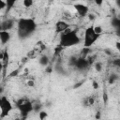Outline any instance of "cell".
Returning a JSON list of instances; mask_svg holds the SVG:
<instances>
[{
    "instance_id": "19",
    "label": "cell",
    "mask_w": 120,
    "mask_h": 120,
    "mask_svg": "<svg viewBox=\"0 0 120 120\" xmlns=\"http://www.w3.org/2000/svg\"><path fill=\"white\" fill-rule=\"evenodd\" d=\"M94 30H95V32H96L97 34H98V35H101V33H102V31H103V29H102V27H101L100 25H94Z\"/></svg>"
},
{
    "instance_id": "4",
    "label": "cell",
    "mask_w": 120,
    "mask_h": 120,
    "mask_svg": "<svg viewBox=\"0 0 120 120\" xmlns=\"http://www.w3.org/2000/svg\"><path fill=\"white\" fill-rule=\"evenodd\" d=\"M100 35L97 34L94 30V25L85 28L83 34V48H91L99 38Z\"/></svg>"
},
{
    "instance_id": "17",
    "label": "cell",
    "mask_w": 120,
    "mask_h": 120,
    "mask_svg": "<svg viewBox=\"0 0 120 120\" xmlns=\"http://www.w3.org/2000/svg\"><path fill=\"white\" fill-rule=\"evenodd\" d=\"M48 117V112L44 110H41L38 112V118L39 120H46Z\"/></svg>"
},
{
    "instance_id": "6",
    "label": "cell",
    "mask_w": 120,
    "mask_h": 120,
    "mask_svg": "<svg viewBox=\"0 0 120 120\" xmlns=\"http://www.w3.org/2000/svg\"><path fill=\"white\" fill-rule=\"evenodd\" d=\"M91 64L89 63L87 57H79L76 59V62L73 66V68H75V69H77L78 71H81V72H84V71H87L90 68Z\"/></svg>"
},
{
    "instance_id": "32",
    "label": "cell",
    "mask_w": 120,
    "mask_h": 120,
    "mask_svg": "<svg viewBox=\"0 0 120 120\" xmlns=\"http://www.w3.org/2000/svg\"><path fill=\"white\" fill-rule=\"evenodd\" d=\"M0 18H1V16H0Z\"/></svg>"
},
{
    "instance_id": "28",
    "label": "cell",
    "mask_w": 120,
    "mask_h": 120,
    "mask_svg": "<svg viewBox=\"0 0 120 120\" xmlns=\"http://www.w3.org/2000/svg\"><path fill=\"white\" fill-rule=\"evenodd\" d=\"M116 48H117V50H118V51L120 50V42H119V41H117V42H116Z\"/></svg>"
},
{
    "instance_id": "12",
    "label": "cell",
    "mask_w": 120,
    "mask_h": 120,
    "mask_svg": "<svg viewBox=\"0 0 120 120\" xmlns=\"http://www.w3.org/2000/svg\"><path fill=\"white\" fill-rule=\"evenodd\" d=\"M49 63H50V58H49V56L46 55V54H42V55L38 58V64H39L41 67L46 68V67H48Z\"/></svg>"
},
{
    "instance_id": "25",
    "label": "cell",
    "mask_w": 120,
    "mask_h": 120,
    "mask_svg": "<svg viewBox=\"0 0 120 120\" xmlns=\"http://www.w3.org/2000/svg\"><path fill=\"white\" fill-rule=\"evenodd\" d=\"M95 117H96V119H97V120H99V119H100V117H101V114H100V112H98L96 113V115H95Z\"/></svg>"
},
{
    "instance_id": "22",
    "label": "cell",
    "mask_w": 120,
    "mask_h": 120,
    "mask_svg": "<svg viewBox=\"0 0 120 120\" xmlns=\"http://www.w3.org/2000/svg\"><path fill=\"white\" fill-rule=\"evenodd\" d=\"M102 97H103V101H104V103L106 104L107 101H108V94H107L106 92H104L103 95H102Z\"/></svg>"
},
{
    "instance_id": "13",
    "label": "cell",
    "mask_w": 120,
    "mask_h": 120,
    "mask_svg": "<svg viewBox=\"0 0 120 120\" xmlns=\"http://www.w3.org/2000/svg\"><path fill=\"white\" fill-rule=\"evenodd\" d=\"M111 23H112V27H114L115 29L119 30V28H120V19H119L118 17L114 16V17L112 19Z\"/></svg>"
},
{
    "instance_id": "5",
    "label": "cell",
    "mask_w": 120,
    "mask_h": 120,
    "mask_svg": "<svg viewBox=\"0 0 120 120\" xmlns=\"http://www.w3.org/2000/svg\"><path fill=\"white\" fill-rule=\"evenodd\" d=\"M13 110L12 102L6 96L0 97V119L7 117Z\"/></svg>"
},
{
    "instance_id": "2",
    "label": "cell",
    "mask_w": 120,
    "mask_h": 120,
    "mask_svg": "<svg viewBox=\"0 0 120 120\" xmlns=\"http://www.w3.org/2000/svg\"><path fill=\"white\" fill-rule=\"evenodd\" d=\"M81 43V38L76 30L68 29L60 35L59 38V47L60 48H69L76 46Z\"/></svg>"
},
{
    "instance_id": "27",
    "label": "cell",
    "mask_w": 120,
    "mask_h": 120,
    "mask_svg": "<svg viewBox=\"0 0 120 120\" xmlns=\"http://www.w3.org/2000/svg\"><path fill=\"white\" fill-rule=\"evenodd\" d=\"M45 69H46V72L50 73V72H52V68H51V67H46V68H45Z\"/></svg>"
},
{
    "instance_id": "14",
    "label": "cell",
    "mask_w": 120,
    "mask_h": 120,
    "mask_svg": "<svg viewBox=\"0 0 120 120\" xmlns=\"http://www.w3.org/2000/svg\"><path fill=\"white\" fill-rule=\"evenodd\" d=\"M118 80H119V76H118L117 74H115V73H112V74H111V75L109 76V78H108V82H109L110 84H112V83H115Z\"/></svg>"
},
{
    "instance_id": "20",
    "label": "cell",
    "mask_w": 120,
    "mask_h": 120,
    "mask_svg": "<svg viewBox=\"0 0 120 120\" xmlns=\"http://www.w3.org/2000/svg\"><path fill=\"white\" fill-rule=\"evenodd\" d=\"M112 65L115 66L116 68H119V67H120V59H119V58L114 59V60L112 61Z\"/></svg>"
},
{
    "instance_id": "21",
    "label": "cell",
    "mask_w": 120,
    "mask_h": 120,
    "mask_svg": "<svg viewBox=\"0 0 120 120\" xmlns=\"http://www.w3.org/2000/svg\"><path fill=\"white\" fill-rule=\"evenodd\" d=\"M26 84L29 87H34L35 86V82H34V80H28L27 82H26Z\"/></svg>"
},
{
    "instance_id": "16",
    "label": "cell",
    "mask_w": 120,
    "mask_h": 120,
    "mask_svg": "<svg viewBox=\"0 0 120 120\" xmlns=\"http://www.w3.org/2000/svg\"><path fill=\"white\" fill-rule=\"evenodd\" d=\"M94 68L97 72H101L102 71V68H103V66H102V63L99 62V61H97L95 62L94 64Z\"/></svg>"
},
{
    "instance_id": "15",
    "label": "cell",
    "mask_w": 120,
    "mask_h": 120,
    "mask_svg": "<svg viewBox=\"0 0 120 120\" xmlns=\"http://www.w3.org/2000/svg\"><path fill=\"white\" fill-rule=\"evenodd\" d=\"M16 4V1L15 0H8V1H6V8H7V12L8 11H9L12 8H13V6Z\"/></svg>"
},
{
    "instance_id": "29",
    "label": "cell",
    "mask_w": 120,
    "mask_h": 120,
    "mask_svg": "<svg viewBox=\"0 0 120 120\" xmlns=\"http://www.w3.org/2000/svg\"><path fill=\"white\" fill-rule=\"evenodd\" d=\"M2 69H3V63H2V61L0 60V73H1Z\"/></svg>"
},
{
    "instance_id": "24",
    "label": "cell",
    "mask_w": 120,
    "mask_h": 120,
    "mask_svg": "<svg viewBox=\"0 0 120 120\" xmlns=\"http://www.w3.org/2000/svg\"><path fill=\"white\" fill-rule=\"evenodd\" d=\"M92 85H93V88H94V89H98V88L99 87L98 83L96 81H93V82H92Z\"/></svg>"
},
{
    "instance_id": "26",
    "label": "cell",
    "mask_w": 120,
    "mask_h": 120,
    "mask_svg": "<svg viewBox=\"0 0 120 120\" xmlns=\"http://www.w3.org/2000/svg\"><path fill=\"white\" fill-rule=\"evenodd\" d=\"M88 18H89L90 21H94V20H95V16H94V14H88Z\"/></svg>"
},
{
    "instance_id": "9",
    "label": "cell",
    "mask_w": 120,
    "mask_h": 120,
    "mask_svg": "<svg viewBox=\"0 0 120 120\" xmlns=\"http://www.w3.org/2000/svg\"><path fill=\"white\" fill-rule=\"evenodd\" d=\"M14 23H15V21L13 19H7V20L3 21L0 23V25L2 27V31H8V30H10L14 26Z\"/></svg>"
},
{
    "instance_id": "23",
    "label": "cell",
    "mask_w": 120,
    "mask_h": 120,
    "mask_svg": "<svg viewBox=\"0 0 120 120\" xmlns=\"http://www.w3.org/2000/svg\"><path fill=\"white\" fill-rule=\"evenodd\" d=\"M6 8V1H3V0H0V10L5 8Z\"/></svg>"
},
{
    "instance_id": "31",
    "label": "cell",
    "mask_w": 120,
    "mask_h": 120,
    "mask_svg": "<svg viewBox=\"0 0 120 120\" xmlns=\"http://www.w3.org/2000/svg\"><path fill=\"white\" fill-rule=\"evenodd\" d=\"M0 31H2V27H1V25H0Z\"/></svg>"
},
{
    "instance_id": "10",
    "label": "cell",
    "mask_w": 120,
    "mask_h": 120,
    "mask_svg": "<svg viewBox=\"0 0 120 120\" xmlns=\"http://www.w3.org/2000/svg\"><path fill=\"white\" fill-rule=\"evenodd\" d=\"M11 38V35L9 31H0V42L1 44L5 45L9 42Z\"/></svg>"
},
{
    "instance_id": "18",
    "label": "cell",
    "mask_w": 120,
    "mask_h": 120,
    "mask_svg": "<svg viewBox=\"0 0 120 120\" xmlns=\"http://www.w3.org/2000/svg\"><path fill=\"white\" fill-rule=\"evenodd\" d=\"M22 4L24 8H31L34 5V1L33 0H23L22 2Z\"/></svg>"
},
{
    "instance_id": "30",
    "label": "cell",
    "mask_w": 120,
    "mask_h": 120,
    "mask_svg": "<svg viewBox=\"0 0 120 120\" xmlns=\"http://www.w3.org/2000/svg\"><path fill=\"white\" fill-rule=\"evenodd\" d=\"M102 3H103L102 1H96V4H97V5H101Z\"/></svg>"
},
{
    "instance_id": "11",
    "label": "cell",
    "mask_w": 120,
    "mask_h": 120,
    "mask_svg": "<svg viewBox=\"0 0 120 120\" xmlns=\"http://www.w3.org/2000/svg\"><path fill=\"white\" fill-rule=\"evenodd\" d=\"M95 103V98L92 97V96H89V97H85L82 101V104L83 107H90V106H93Z\"/></svg>"
},
{
    "instance_id": "3",
    "label": "cell",
    "mask_w": 120,
    "mask_h": 120,
    "mask_svg": "<svg viewBox=\"0 0 120 120\" xmlns=\"http://www.w3.org/2000/svg\"><path fill=\"white\" fill-rule=\"evenodd\" d=\"M15 105L22 118H26L32 112H34V103L26 98H21L17 99Z\"/></svg>"
},
{
    "instance_id": "8",
    "label": "cell",
    "mask_w": 120,
    "mask_h": 120,
    "mask_svg": "<svg viewBox=\"0 0 120 120\" xmlns=\"http://www.w3.org/2000/svg\"><path fill=\"white\" fill-rule=\"evenodd\" d=\"M54 27H55V32H56V33L62 34V33H64L65 31H67L68 29H69V24H68L66 21L60 20V21H57V22H55Z\"/></svg>"
},
{
    "instance_id": "1",
    "label": "cell",
    "mask_w": 120,
    "mask_h": 120,
    "mask_svg": "<svg viewBox=\"0 0 120 120\" xmlns=\"http://www.w3.org/2000/svg\"><path fill=\"white\" fill-rule=\"evenodd\" d=\"M37 29V22L31 18H21L17 22V35L21 39L31 37Z\"/></svg>"
},
{
    "instance_id": "7",
    "label": "cell",
    "mask_w": 120,
    "mask_h": 120,
    "mask_svg": "<svg viewBox=\"0 0 120 120\" xmlns=\"http://www.w3.org/2000/svg\"><path fill=\"white\" fill-rule=\"evenodd\" d=\"M74 9L76 10L77 14L80 16V17H85L88 15V12H89V8L84 5V4H82V3H76L74 4L73 6Z\"/></svg>"
}]
</instances>
